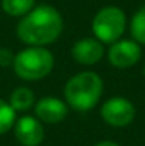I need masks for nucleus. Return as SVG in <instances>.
<instances>
[{
  "mask_svg": "<svg viewBox=\"0 0 145 146\" xmlns=\"http://www.w3.org/2000/svg\"><path fill=\"white\" fill-rule=\"evenodd\" d=\"M94 146H120V145L114 143V141H109V140H105V141H100V143H97Z\"/></svg>",
  "mask_w": 145,
  "mask_h": 146,
  "instance_id": "2eb2a0df",
  "label": "nucleus"
},
{
  "mask_svg": "<svg viewBox=\"0 0 145 146\" xmlns=\"http://www.w3.org/2000/svg\"><path fill=\"white\" fill-rule=\"evenodd\" d=\"M103 121L112 127H125L133 123L136 117V107L128 98L112 96L103 103L100 109Z\"/></svg>",
  "mask_w": 145,
  "mask_h": 146,
  "instance_id": "39448f33",
  "label": "nucleus"
},
{
  "mask_svg": "<svg viewBox=\"0 0 145 146\" xmlns=\"http://www.w3.org/2000/svg\"><path fill=\"white\" fill-rule=\"evenodd\" d=\"M142 58V48L136 40L119 39L117 42L111 44L108 50V59L111 65L117 68H130L136 65Z\"/></svg>",
  "mask_w": 145,
  "mask_h": 146,
  "instance_id": "423d86ee",
  "label": "nucleus"
},
{
  "mask_svg": "<svg viewBox=\"0 0 145 146\" xmlns=\"http://www.w3.org/2000/svg\"><path fill=\"white\" fill-rule=\"evenodd\" d=\"M103 95V79L94 72H81L72 76L64 86V98L77 112L94 109Z\"/></svg>",
  "mask_w": 145,
  "mask_h": 146,
  "instance_id": "f03ea898",
  "label": "nucleus"
},
{
  "mask_svg": "<svg viewBox=\"0 0 145 146\" xmlns=\"http://www.w3.org/2000/svg\"><path fill=\"white\" fill-rule=\"evenodd\" d=\"M130 31L133 40L137 44L145 45V5H142L136 13H134L133 19L130 22Z\"/></svg>",
  "mask_w": 145,
  "mask_h": 146,
  "instance_id": "f8f14e48",
  "label": "nucleus"
},
{
  "mask_svg": "<svg viewBox=\"0 0 145 146\" xmlns=\"http://www.w3.org/2000/svg\"><path fill=\"white\" fill-rule=\"evenodd\" d=\"M105 54V48L100 40L95 37H84L74 44L72 47V58L81 65H95L102 61Z\"/></svg>",
  "mask_w": 145,
  "mask_h": 146,
  "instance_id": "1a4fd4ad",
  "label": "nucleus"
},
{
  "mask_svg": "<svg viewBox=\"0 0 145 146\" xmlns=\"http://www.w3.org/2000/svg\"><path fill=\"white\" fill-rule=\"evenodd\" d=\"M144 76H145V65H144Z\"/></svg>",
  "mask_w": 145,
  "mask_h": 146,
  "instance_id": "dca6fc26",
  "label": "nucleus"
},
{
  "mask_svg": "<svg viewBox=\"0 0 145 146\" xmlns=\"http://www.w3.org/2000/svg\"><path fill=\"white\" fill-rule=\"evenodd\" d=\"M14 56L9 48H0V67H9L14 62Z\"/></svg>",
  "mask_w": 145,
  "mask_h": 146,
  "instance_id": "4468645a",
  "label": "nucleus"
},
{
  "mask_svg": "<svg viewBox=\"0 0 145 146\" xmlns=\"http://www.w3.org/2000/svg\"><path fill=\"white\" fill-rule=\"evenodd\" d=\"M69 106L56 96H44L34 103V115L41 123L58 124L67 117Z\"/></svg>",
  "mask_w": 145,
  "mask_h": 146,
  "instance_id": "0eeeda50",
  "label": "nucleus"
},
{
  "mask_svg": "<svg viewBox=\"0 0 145 146\" xmlns=\"http://www.w3.org/2000/svg\"><path fill=\"white\" fill-rule=\"evenodd\" d=\"M126 28V16L119 6H105L95 13L92 19V33L102 44H114L123 36Z\"/></svg>",
  "mask_w": 145,
  "mask_h": 146,
  "instance_id": "20e7f679",
  "label": "nucleus"
},
{
  "mask_svg": "<svg viewBox=\"0 0 145 146\" xmlns=\"http://www.w3.org/2000/svg\"><path fill=\"white\" fill-rule=\"evenodd\" d=\"M55 58L44 47H27L14 56L13 68L23 81H39L51 73Z\"/></svg>",
  "mask_w": 145,
  "mask_h": 146,
  "instance_id": "7ed1b4c3",
  "label": "nucleus"
},
{
  "mask_svg": "<svg viewBox=\"0 0 145 146\" xmlns=\"http://www.w3.org/2000/svg\"><path fill=\"white\" fill-rule=\"evenodd\" d=\"M14 137L22 146H39L44 140V126L36 117L25 115L14 123Z\"/></svg>",
  "mask_w": 145,
  "mask_h": 146,
  "instance_id": "6e6552de",
  "label": "nucleus"
},
{
  "mask_svg": "<svg viewBox=\"0 0 145 146\" xmlns=\"http://www.w3.org/2000/svg\"><path fill=\"white\" fill-rule=\"evenodd\" d=\"M16 123V110L11 107L8 101L0 98V135L6 134L14 127Z\"/></svg>",
  "mask_w": 145,
  "mask_h": 146,
  "instance_id": "ddd939ff",
  "label": "nucleus"
},
{
  "mask_svg": "<svg viewBox=\"0 0 145 146\" xmlns=\"http://www.w3.org/2000/svg\"><path fill=\"white\" fill-rule=\"evenodd\" d=\"M8 103L16 112H25L34 106V93L28 87H17L11 92Z\"/></svg>",
  "mask_w": 145,
  "mask_h": 146,
  "instance_id": "9d476101",
  "label": "nucleus"
},
{
  "mask_svg": "<svg viewBox=\"0 0 145 146\" xmlns=\"http://www.w3.org/2000/svg\"><path fill=\"white\" fill-rule=\"evenodd\" d=\"M2 9L11 17H23L34 8V0H2Z\"/></svg>",
  "mask_w": 145,
  "mask_h": 146,
  "instance_id": "9b49d317",
  "label": "nucleus"
},
{
  "mask_svg": "<svg viewBox=\"0 0 145 146\" xmlns=\"http://www.w3.org/2000/svg\"><path fill=\"white\" fill-rule=\"evenodd\" d=\"M64 20L61 13L50 5L34 6L17 23V37L28 47H45L61 36Z\"/></svg>",
  "mask_w": 145,
  "mask_h": 146,
  "instance_id": "f257e3e1",
  "label": "nucleus"
}]
</instances>
